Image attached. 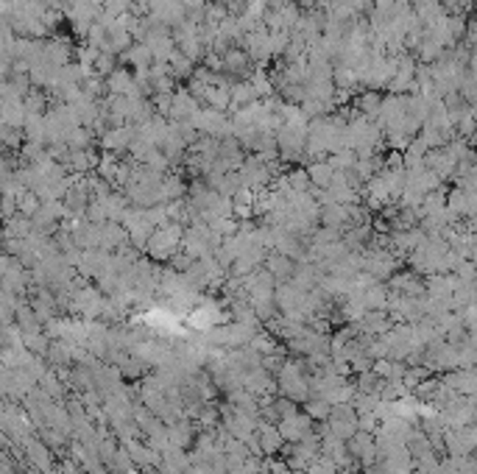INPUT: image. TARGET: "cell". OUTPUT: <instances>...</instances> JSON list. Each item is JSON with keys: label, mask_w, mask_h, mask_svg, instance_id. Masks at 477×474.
<instances>
[{"label": "cell", "mask_w": 477, "mask_h": 474, "mask_svg": "<svg viewBox=\"0 0 477 474\" xmlns=\"http://www.w3.org/2000/svg\"><path fill=\"white\" fill-rule=\"evenodd\" d=\"M168 70H171V76L173 79H190L193 76V70H195V64L190 61V59H184L179 50L168 59Z\"/></svg>", "instance_id": "14"}, {"label": "cell", "mask_w": 477, "mask_h": 474, "mask_svg": "<svg viewBox=\"0 0 477 474\" xmlns=\"http://www.w3.org/2000/svg\"><path fill=\"white\" fill-rule=\"evenodd\" d=\"M198 101L187 92V87H176L173 90V103H171V115L168 120L171 123H182V120H193V115L198 112Z\"/></svg>", "instance_id": "5"}, {"label": "cell", "mask_w": 477, "mask_h": 474, "mask_svg": "<svg viewBox=\"0 0 477 474\" xmlns=\"http://www.w3.org/2000/svg\"><path fill=\"white\" fill-rule=\"evenodd\" d=\"M391 282V290L393 293H402V296H422L425 293V282H422V274H391L388 277Z\"/></svg>", "instance_id": "8"}, {"label": "cell", "mask_w": 477, "mask_h": 474, "mask_svg": "<svg viewBox=\"0 0 477 474\" xmlns=\"http://www.w3.org/2000/svg\"><path fill=\"white\" fill-rule=\"evenodd\" d=\"M327 162H329V168H332V170L344 173V170H352V168H355L358 154H355V151H349V148H340V151L327 154Z\"/></svg>", "instance_id": "12"}, {"label": "cell", "mask_w": 477, "mask_h": 474, "mask_svg": "<svg viewBox=\"0 0 477 474\" xmlns=\"http://www.w3.org/2000/svg\"><path fill=\"white\" fill-rule=\"evenodd\" d=\"M288 45H291V31H268V53H271V59H274V56L282 59Z\"/></svg>", "instance_id": "15"}, {"label": "cell", "mask_w": 477, "mask_h": 474, "mask_svg": "<svg viewBox=\"0 0 477 474\" xmlns=\"http://www.w3.org/2000/svg\"><path fill=\"white\" fill-rule=\"evenodd\" d=\"M182 235H184V226H182V224L168 221L165 226H157V229L151 232L148 243H146V254H148L151 259H159V262L171 259L173 254L182 251Z\"/></svg>", "instance_id": "1"}, {"label": "cell", "mask_w": 477, "mask_h": 474, "mask_svg": "<svg viewBox=\"0 0 477 474\" xmlns=\"http://www.w3.org/2000/svg\"><path fill=\"white\" fill-rule=\"evenodd\" d=\"M134 131H137V126H131V123H126V126H112L104 137H101V148L106 151V154H115V157H120L123 151H128V143H131V137H134Z\"/></svg>", "instance_id": "3"}, {"label": "cell", "mask_w": 477, "mask_h": 474, "mask_svg": "<svg viewBox=\"0 0 477 474\" xmlns=\"http://www.w3.org/2000/svg\"><path fill=\"white\" fill-rule=\"evenodd\" d=\"M148 17L157 26L176 28L179 23H184L187 9L179 3V0H148Z\"/></svg>", "instance_id": "2"}, {"label": "cell", "mask_w": 477, "mask_h": 474, "mask_svg": "<svg viewBox=\"0 0 477 474\" xmlns=\"http://www.w3.org/2000/svg\"><path fill=\"white\" fill-rule=\"evenodd\" d=\"M151 61H154V56H151V50H148L143 42H134L126 53H120V64H128V67H131V73L148 70Z\"/></svg>", "instance_id": "9"}, {"label": "cell", "mask_w": 477, "mask_h": 474, "mask_svg": "<svg viewBox=\"0 0 477 474\" xmlns=\"http://www.w3.org/2000/svg\"><path fill=\"white\" fill-rule=\"evenodd\" d=\"M262 268H265L277 282H288V279L293 277V270H296V259H291V257H285V254H277V251H268L265 259H262Z\"/></svg>", "instance_id": "7"}, {"label": "cell", "mask_w": 477, "mask_h": 474, "mask_svg": "<svg viewBox=\"0 0 477 474\" xmlns=\"http://www.w3.org/2000/svg\"><path fill=\"white\" fill-rule=\"evenodd\" d=\"M380 101H382V92H377V90H366L360 98H358V112L363 115V117H369V120H374L377 117V109H380Z\"/></svg>", "instance_id": "13"}, {"label": "cell", "mask_w": 477, "mask_h": 474, "mask_svg": "<svg viewBox=\"0 0 477 474\" xmlns=\"http://www.w3.org/2000/svg\"><path fill=\"white\" fill-rule=\"evenodd\" d=\"M447 210L452 215L463 218V221H471L474 218V210H477V198H474V192H466V190L452 187L447 192Z\"/></svg>", "instance_id": "6"}, {"label": "cell", "mask_w": 477, "mask_h": 474, "mask_svg": "<svg viewBox=\"0 0 477 474\" xmlns=\"http://www.w3.org/2000/svg\"><path fill=\"white\" fill-rule=\"evenodd\" d=\"M307 170V179H310V184H313V190H324V187H329V181H332V168H329V162L327 159H318V162H310V168H304Z\"/></svg>", "instance_id": "11"}, {"label": "cell", "mask_w": 477, "mask_h": 474, "mask_svg": "<svg viewBox=\"0 0 477 474\" xmlns=\"http://www.w3.org/2000/svg\"><path fill=\"white\" fill-rule=\"evenodd\" d=\"M104 84H106V92L109 95H128V90H131V84H134V76H131V70L128 67H115V70L104 79Z\"/></svg>", "instance_id": "10"}, {"label": "cell", "mask_w": 477, "mask_h": 474, "mask_svg": "<svg viewBox=\"0 0 477 474\" xmlns=\"http://www.w3.org/2000/svg\"><path fill=\"white\" fill-rule=\"evenodd\" d=\"M318 224L321 226H329V229H338L340 235H344L352 226V207L324 204V207H318Z\"/></svg>", "instance_id": "4"}]
</instances>
